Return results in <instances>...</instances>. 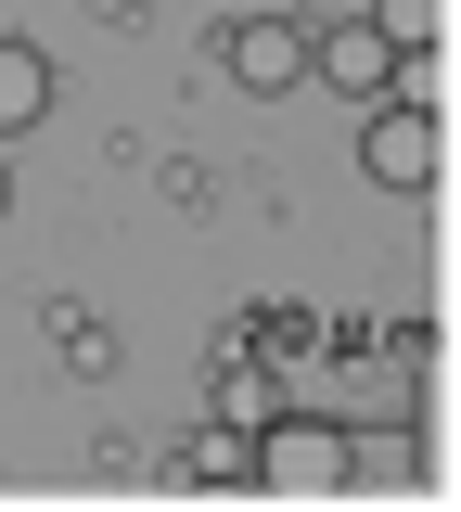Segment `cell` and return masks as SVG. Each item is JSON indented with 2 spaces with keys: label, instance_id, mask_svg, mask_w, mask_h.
<instances>
[{
  "label": "cell",
  "instance_id": "6da1fadb",
  "mask_svg": "<svg viewBox=\"0 0 461 512\" xmlns=\"http://www.w3.org/2000/svg\"><path fill=\"white\" fill-rule=\"evenodd\" d=\"M205 52H218V77H231L244 103H282V90L308 77V26H295V13H231Z\"/></svg>",
  "mask_w": 461,
  "mask_h": 512
},
{
  "label": "cell",
  "instance_id": "7a4b0ae2",
  "mask_svg": "<svg viewBox=\"0 0 461 512\" xmlns=\"http://www.w3.org/2000/svg\"><path fill=\"white\" fill-rule=\"evenodd\" d=\"M436 154H449V128H436V103H372V116H359V180L372 192H423L436 180Z\"/></svg>",
  "mask_w": 461,
  "mask_h": 512
},
{
  "label": "cell",
  "instance_id": "3957f363",
  "mask_svg": "<svg viewBox=\"0 0 461 512\" xmlns=\"http://www.w3.org/2000/svg\"><path fill=\"white\" fill-rule=\"evenodd\" d=\"M346 461H359V448L333 436V423H295V410L257 423V487H308V500H321V487H346Z\"/></svg>",
  "mask_w": 461,
  "mask_h": 512
},
{
  "label": "cell",
  "instance_id": "277c9868",
  "mask_svg": "<svg viewBox=\"0 0 461 512\" xmlns=\"http://www.w3.org/2000/svg\"><path fill=\"white\" fill-rule=\"evenodd\" d=\"M308 77H333L346 103H385V90H397V39L372 26V13H346V26H308Z\"/></svg>",
  "mask_w": 461,
  "mask_h": 512
},
{
  "label": "cell",
  "instance_id": "5b68a950",
  "mask_svg": "<svg viewBox=\"0 0 461 512\" xmlns=\"http://www.w3.org/2000/svg\"><path fill=\"white\" fill-rule=\"evenodd\" d=\"M52 90H65V77H52V52L0 26V141H13V128H39V116H52Z\"/></svg>",
  "mask_w": 461,
  "mask_h": 512
},
{
  "label": "cell",
  "instance_id": "8992f818",
  "mask_svg": "<svg viewBox=\"0 0 461 512\" xmlns=\"http://www.w3.org/2000/svg\"><path fill=\"white\" fill-rule=\"evenodd\" d=\"M180 487H218V500L257 487V436H244V423H205V436L180 448Z\"/></svg>",
  "mask_w": 461,
  "mask_h": 512
},
{
  "label": "cell",
  "instance_id": "52a82bcc",
  "mask_svg": "<svg viewBox=\"0 0 461 512\" xmlns=\"http://www.w3.org/2000/svg\"><path fill=\"white\" fill-rule=\"evenodd\" d=\"M372 26H385L397 52H436V0H372Z\"/></svg>",
  "mask_w": 461,
  "mask_h": 512
},
{
  "label": "cell",
  "instance_id": "ba28073f",
  "mask_svg": "<svg viewBox=\"0 0 461 512\" xmlns=\"http://www.w3.org/2000/svg\"><path fill=\"white\" fill-rule=\"evenodd\" d=\"M0 218H13V154H0Z\"/></svg>",
  "mask_w": 461,
  "mask_h": 512
},
{
  "label": "cell",
  "instance_id": "9c48e42d",
  "mask_svg": "<svg viewBox=\"0 0 461 512\" xmlns=\"http://www.w3.org/2000/svg\"><path fill=\"white\" fill-rule=\"evenodd\" d=\"M103 13H141V0H103Z\"/></svg>",
  "mask_w": 461,
  "mask_h": 512
}]
</instances>
